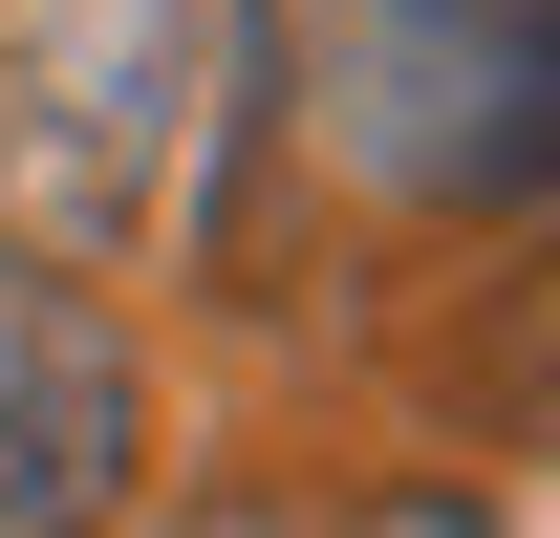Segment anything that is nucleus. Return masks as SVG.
Wrapping results in <instances>:
<instances>
[{
  "instance_id": "obj_1",
  "label": "nucleus",
  "mask_w": 560,
  "mask_h": 538,
  "mask_svg": "<svg viewBox=\"0 0 560 538\" xmlns=\"http://www.w3.org/2000/svg\"><path fill=\"white\" fill-rule=\"evenodd\" d=\"M259 151V0H0V237L22 259H195Z\"/></svg>"
},
{
  "instance_id": "obj_2",
  "label": "nucleus",
  "mask_w": 560,
  "mask_h": 538,
  "mask_svg": "<svg viewBox=\"0 0 560 538\" xmlns=\"http://www.w3.org/2000/svg\"><path fill=\"white\" fill-rule=\"evenodd\" d=\"M280 86L388 215H539L560 173V0H280Z\"/></svg>"
},
{
  "instance_id": "obj_3",
  "label": "nucleus",
  "mask_w": 560,
  "mask_h": 538,
  "mask_svg": "<svg viewBox=\"0 0 560 538\" xmlns=\"http://www.w3.org/2000/svg\"><path fill=\"white\" fill-rule=\"evenodd\" d=\"M151 473V366L108 324V280L0 237V538H108Z\"/></svg>"
},
{
  "instance_id": "obj_4",
  "label": "nucleus",
  "mask_w": 560,
  "mask_h": 538,
  "mask_svg": "<svg viewBox=\"0 0 560 538\" xmlns=\"http://www.w3.org/2000/svg\"><path fill=\"white\" fill-rule=\"evenodd\" d=\"M324 538H495L475 495H366V517H324Z\"/></svg>"
},
{
  "instance_id": "obj_5",
  "label": "nucleus",
  "mask_w": 560,
  "mask_h": 538,
  "mask_svg": "<svg viewBox=\"0 0 560 538\" xmlns=\"http://www.w3.org/2000/svg\"><path fill=\"white\" fill-rule=\"evenodd\" d=\"M173 538H302V517H280V495H195Z\"/></svg>"
},
{
  "instance_id": "obj_6",
  "label": "nucleus",
  "mask_w": 560,
  "mask_h": 538,
  "mask_svg": "<svg viewBox=\"0 0 560 538\" xmlns=\"http://www.w3.org/2000/svg\"><path fill=\"white\" fill-rule=\"evenodd\" d=\"M539 237H560V173H539Z\"/></svg>"
}]
</instances>
